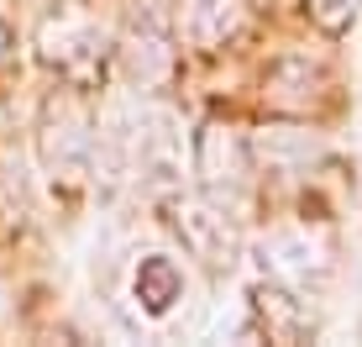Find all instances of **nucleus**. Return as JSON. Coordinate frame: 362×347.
Wrapping results in <instances>:
<instances>
[{"mask_svg":"<svg viewBox=\"0 0 362 347\" xmlns=\"http://www.w3.org/2000/svg\"><path fill=\"white\" fill-rule=\"evenodd\" d=\"M6 53H11V27H6V16H0V64H6Z\"/></svg>","mask_w":362,"mask_h":347,"instance_id":"obj_8","label":"nucleus"},{"mask_svg":"<svg viewBox=\"0 0 362 347\" xmlns=\"http://www.w3.org/2000/svg\"><path fill=\"white\" fill-rule=\"evenodd\" d=\"M179 290H184V279L168 258H142V268H136V300H147L153 316H163L179 300Z\"/></svg>","mask_w":362,"mask_h":347,"instance_id":"obj_5","label":"nucleus"},{"mask_svg":"<svg viewBox=\"0 0 362 347\" xmlns=\"http://www.w3.org/2000/svg\"><path fill=\"white\" fill-rule=\"evenodd\" d=\"M194 169L210 200H226L247 184V147L242 137H231V127H205L194 137Z\"/></svg>","mask_w":362,"mask_h":347,"instance_id":"obj_2","label":"nucleus"},{"mask_svg":"<svg viewBox=\"0 0 362 347\" xmlns=\"http://www.w3.org/2000/svg\"><path fill=\"white\" fill-rule=\"evenodd\" d=\"M32 47L42 58V69H53L64 84L74 90H90L105 79L110 64V32L84 0H58L32 32Z\"/></svg>","mask_w":362,"mask_h":347,"instance_id":"obj_1","label":"nucleus"},{"mask_svg":"<svg viewBox=\"0 0 362 347\" xmlns=\"http://www.w3.org/2000/svg\"><path fill=\"white\" fill-rule=\"evenodd\" d=\"M173 232H179V242L189 247L199 263L221 268L231 263V221L221 216V205L210 200H173Z\"/></svg>","mask_w":362,"mask_h":347,"instance_id":"obj_3","label":"nucleus"},{"mask_svg":"<svg viewBox=\"0 0 362 347\" xmlns=\"http://www.w3.org/2000/svg\"><path fill=\"white\" fill-rule=\"evenodd\" d=\"M305 6L326 32H346V21L357 16V0H305Z\"/></svg>","mask_w":362,"mask_h":347,"instance_id":"obj_7","label":"nucleus"},{"mask_svg":"<svg viewBox=\"0 0 362 347\" xmlns=\"http://www.w3.org/2000/svg\"><path fill=\"white\" fill-rule=\"evenodd\" d=\"M257 290H263L268 300H273V311H268L263 300H257V316H263L268 337H284V342H289V337H299V331H305V316L294 311V300H289V295H284V290H273V284H257Z\"/></svg>","mask_w":362,"mask_h":347,"instance_id":"obj_6","label":"nucleus"},{"mask_svg":"<svg viewBox=\"0 0 362 347\" xmlns=\"http://www.w3.org/2000/svg\"><path fill=\"white\" fill-rule=\"evenodd\" d=\"M242 0H179V32L194 47H221L236 32Z\"/></svg>","mask_w":362,"mask_h":347,"instance_id":"obj_4","label":"nucleus"}]
</instances>
